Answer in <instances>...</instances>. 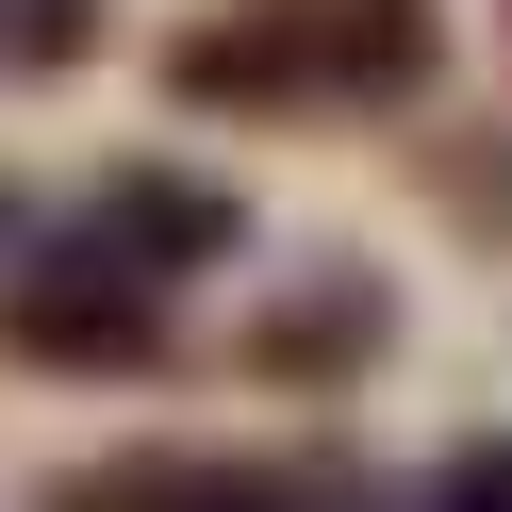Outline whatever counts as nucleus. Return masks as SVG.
<instances>
[{"instance_id":"obj_1","label":"nucleus","mask_w":512,"mask_h":512,"mask_svg":"<svg viewBox=\"0 0 512 512\" xmlns=\"http://www.w3.org/2000/svg\"><path fill=\"white\" fill-rule=\"evenodd\" d=\"M248 248V199L215 166H100L67 215H17L0 248V364L17 380H166L182 364V298Z\"/></svg>"},{"instance_id":"obj_2","label":"nucleus","mask_w":512,"mask_h":512,"mask_svg":"<svg viewBox=\"0 0 512 512\" xmlns=\"http://www.w3.org/2000/svg\"><path fill=\"white\" fill-rule=\"evenodd\" d=\"M430 83H446L430 0H232L166 34V100L232 133H347V116H413Z\"/></svg>"},{"instance_id":"obj_3","label":"nucleus","mask_w":512,"mask_h":512,"mask_svg":"<svg viewBox=\"0 0 512 512\" xmlns=\"http://www.w3.org/2000/svg\"><path fill=\"white\" fill-rule=\"evenodd\" d=\"M67 512H364V446H100L50 479Z\"/></svg>"},{"instance_id":"obj_4","label":"nucleus","mask_w":512,"mask_h":512,"mask_svg":"<svg viewBox=\"0 0 512 512\" xmlns=\"http://www.w3.org/2000/svg\"><path fill=\"white\" fill-rule=\"evenodd\" d=\"M380 347H397V281H380V265H298V281L232 331V364L265 380V397H347Z\"/></svg>"},{"instance_id":"obj_5","label":"nucleus","mask_w":512,"mask_h":512,"mask_svg":"<svg viewBox=\"0 0 512 512\" xmlns=\"http://www.w3.org/2000/svg\"><path fill=\"white\" fill-rule=\"evenodd\" d=\"M116 50V0H0V83H83Z\"/></svg>"},{"instance_id":"obj_6","label":"nucleus","mask_w":512,"mask_h":512,"mask_svg":"<svg viewBox=\"0 0 512 512\" xmlns=\"http://www.w3.org/2000/svg\"><path fill=\"white\" fill-rule=\"evenodd\" d=\"M430 496H446V512H512V430L446 446V463H430Z\"/></svg>"},{"instance_id":"obj_7","label":"nucleus","mask_w":512,"mask_h":512,"mask_svg":"<svg viewBox=\"0 0 512 512\" xmlns=\"http://www.w3.org/2000/svg\"><path fill=\"white\" fill-rule=\"evenodd\" d=\"M17 215H34V199H17V182H0V248H17Z\"/></svg>"}]
</instances>
